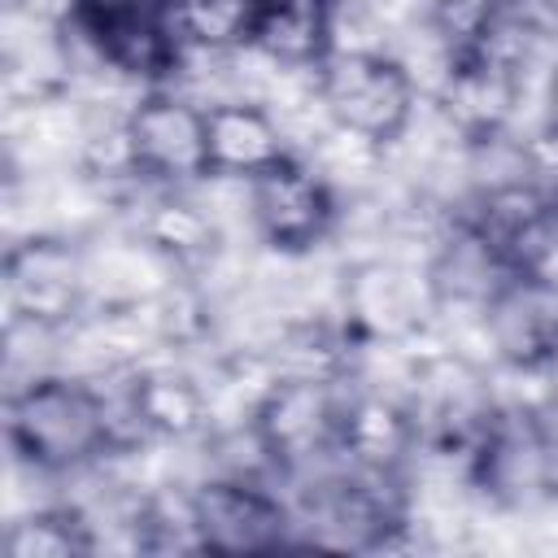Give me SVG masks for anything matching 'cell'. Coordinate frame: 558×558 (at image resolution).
Listing matches in <instances>:
<instances>
[{"instance_id":"obj_1","label":"cell","mask_w":558,"mask_h":558,"mask_svg":"<svg viewBox=\"0 0 558 558\" xmlns=\"http://www.w3.org/2000/svg\"><path fill=\"white\" fill-rule=\"evenodd\" d=\"M4 440L17 466L57 484L118 449L100 384L70 371H48L4 392Z\"/></svg>"},{"instance_id":"obj_2","label":"cell","mask_w":558,"mask_h":558,"mask_svg":"<svg viewBox=\"0 0 558 558\" xmlns=\"http://www.w3.org/2000/svg\"><path fill=\"white\" fill-rule=\"evenodd\" d=\"M70 31L83 39L96 74H113L140 92L166 87L192 52L179 0H100L87 4Z\"/></svg>"},{"instance_id":"obj_3","label":"cell","mask_w":558,"mask_h":558,"mask_svg":"<svg viewBox=\"0 0 558 558\" xmlns=\"http://www.w3.org/2000/svg\"><path fill=\"white\" fill-rule=\"evenodd\" d=\"M349 397V375H275L253 410V432L262 436L279 484L305 480L336 466L340 410Z\"/></svg>"},{"instance_id":"obj_4","label":"cell","mask_w":558,"mask_h":558,"mask_svg":"<svg viewBox=\"0 0 558 558\" xmlns=\"http://www.w3.org/2000/svg\"><path fill=\"white\" fill-rule=\"evenodd\" d=\"M314 78L331 122L384 148L401 140V131L423 105L414 74L388 48H331Z\"/></svg>"},{"instance_id":"obj_5","label":"cell","mask_w":558,"mask_h":558,"mask_svg":"<svg viewBox=\"0 0 558 558\" xmlns=\"http://www.w3.org/2000/svg\"><path fill=\"white\" fill-rule=\"evenodd\" d=\"M4 318L39 323V327H74L92 310L87 283V240L61 231L17 235L4 248Z\"/></svg>"},{"instance_id":"obj_6","label":"cell","mask_w":558,"mask_h":558,"mask_svg":"<svg viewBox=\"0 0 558 558\" xmlns=\"http://www.w3.org/2000/svg\"><path fill=\"white\" fill-rule=\"evenodd\" d=\"M192 523L205 554H275L296 545V510L279 480L201 475L192 484Z\"/></svg>"},{"instance_id":"obj_7","label":"cell","mask_w":558,"mask_h":558,"mask_svg":"<svg viewBox=\"0 0 558 558\" xmlns=\"http://www.w3.org/2000/svg\"><path fill=\"white\" fill-rule=\"evenodd\" d=\"M248 222L266 253L301 257L331 248L340 227V192L305 161L288 157L257 179H248Z\"/></svg>"},{"instance_id":"obj_8","label":"cell","mask_w":558,"mask_h":558,"mask_svg":"<svg viewBox=\"0 0 558 558\" xmlns=\"http://www.w3.org/2000/svg\"><path fill=\"white\" fill-rule=\"evenodd\" d=\"M135 174L144 187H196L209 179L205 105L179 87H148L126 113Z\"/></svg>"},{"instance_id":"obj_9","label":"cell","mask_w":558,"mask_h":558,"mask_svg":"<svg viewBox=\"0 0 558 558\" xmlns=\"http://www.w3.org/2000/svg\"><path fill=\"white\" fill-rule=\"evenodd\" d=\"M432 314L427 275L418 266L388 253L344 262L340 318L357 340H410L432 327Z\"/></svg>"},{"instance_id":"obj_10","label":"cell","mask_w":558,"mask_h":558,"mask_svg":"<svg viewBox=\"0 0 558 558\" xmlns=\"http://www.w3.org/2000/svg\"><path fill=\"white\" fill-rule=\"evenodd\" d=\"M122 222L187 279L209 270L231 248L222 222L196 187H135Z\"/></svg>"},{"instance_id":"obj_11","label":"cell","mask_w":558,"mask_h":558,"mask_svg":"<svg viewBox=\"0 0 558 558\" xmlns=\"http://www.w3.org/2000/svg\"><path fill=\"white\" fill-rule=\"evenodd\" d=\"M484 340L501 371H549L558 362V283L514 270L484 305Z\"/></svg>"},{"instance_id":"obj_12","label":"cell","mask_w":558,"mask_h":558,"mask_svg":"<svg viewBox=\"0 0 558 558\" xmlns=\"http://www.w3.org/2000/svg\"><path fill=\"white\" fill-rule=\"evenodd\" d=\"M131 414L144 440L192 445L214 432V397L196 357L166 353L131 366Z\"/></svg>"},{"instance_id":"obj_13","label":"cell","mask_w":558,"mask_h":558,"mask_svg":"<svg viewBox=\"0 0 558 558\" xmlns=\"http://www.w3.org/2000/svg\"><path fill=\"white\" fill-rule=\"evenodd\" d=\"M336 458L349 471L366 475H405L418 458V423L405 397L366 388L349 379V397L340 410Z\"/></svg>"},{"instance_id":"obj_14","label":"cell","mask_w":558,"mask_h":558,"mask_svg":"<svg viewBox=\"0 0 558 558\" xmlns=\"http://www.w3.org/2000/svg\"><path fill=\"white\" fill-rule=\"evenodd\" d=\"M205 135H209V174H222V179H244L248 183L262 170L296 157L279 118L262 100L209 105L205 109Z\"/></svg>"},{"instance_id":"obj_15","label":"cell","mask_w":558,"mask_h":558,"mask_svg":"<svg viewBox=\"0 0 558 558\" xmlns=\"http://www.w3.org/2000/svg\"><path fill=\"white\" fill-rule=\"evenodd\" d=\"M248 44L288 70H318L323 57L336 48V4L331 0H257Z\"/></svg>"},{"instance_id":"obj_16","label":"cell","mask_w":558,"mask_h":558,"mask_svg":"<svg viewBox=\"0 0 558 558\" xmlns=\"http://www.w3.org/2000/svg\"><path fill=\"white\" fill-rule=\"evenodd\" d=\"M0 554L4 558H87L100 549H96V532L83 519V510L57 493L4 519Z\"/></svg>"},{"instance_id":"obj_17","label":"cell","mask_w":558,"mask_h":558,"mask_svg":"<svg viewBox=\"0 0 558 558\" xmlns=\"http://www.w3.org/2000/svg\"><path fill=\"white\" fill-rule=\"evenodd\" d=\"M501 9H506V0H414L418 22L458 57L475 52L488 39Z\"/></svg>"},{"instance_id":"obj_18","label":"cell","mask_w":558,"mask_h":558,"mask_svg":"<svg viewBox=\"0 0 558 558\" xmlns=\"http://www.w3.org/2000/svg\"><path fill=\"white\" fill-rule=\"evenodd\" d=\"M179 17L192 48L231 52L253 39L257 0H179Z\"/></svg>"},{"instance_id":"obj_19","label":"cell","mask_w":558,"mask_h":558,"mask_svg":"<svg viewBox=\"0 0 558 558\" xmlns=\"http://www.w3.org/2000/svg\"><path fill=\"white\" fill-rule=\"evenodd\" d=\"M4 4L35 22H48V26H70L83 13V0H4Z\"/></svg>"},{"instance_id":"obj_20","label":"cell","mask_w":558,"mask_h":558,"mask_svg":"<svg viewBox=\"0 0 558 558\" xmlns=\"http://www.w3.org/2000/svg\"><path fill=\"white\" fill-rule=\"evenodd\" d=\"M541 122H545V126H558V52L549 57V70H545V92H541Z\"/></svg>"},{"instance_id":"obj_21","label":"cell","mask_w":558,"mask_h":558,"mask_svg":"<svg viewBox=\"0 0 558 558\" xmlns=\"http://www.w3.org/2000/svg\"><path fill=\"white\" fill-rule=\"evenodd\" d=\"M336 4V13H366L375 0H331Z\"/></svg>"},{"instance_id":"obj_22","label":"cell","mask_w":558,"mask_h":558,"mask_svg":"<svg viewBox=\"0 0 558 558\" xmlns=\"http://www.w3.org/2000/svg\"><path fill=\"white\" fill-rule=\"evenodd\" d=\"M549 196H554V218H558V187H554V192H549Z\"/></svg>"}]
</instances>
